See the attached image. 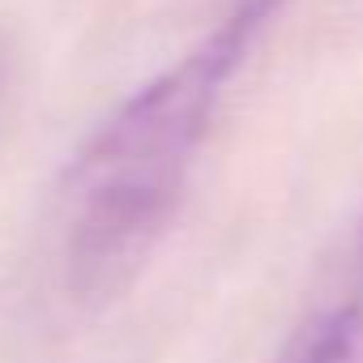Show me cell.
<instances>
[{"mask_svg": "<svg viewBox=\"0 0 363 363\" xmlns=\"http://www.w3.org/2000/svg\"><path fill=\"white\" fill-rule=\"evenodd\" d=\"M282 0H231L77 150L65 184V282L82 303L124 295L162 244L214 111Z\"/></svg>", "mask_w": 363, "mask_h": 363, "instance_id": "6da1fadb", "label": "cell"}, {"mask_svg": "<svg viewBox=\"0 0 363 363\" xmlns=\"http://www.w3.org/2000/svg\"><path fill=\"white\" fill-rule=\"evenodd\" d=\"M274 363H363V231L342 269L312 295Z\"/></svg>", "mask_w": 363, "mask_h": 363, "instance_id": "7a4b0ae2", "label": "cell"}]
</instances>
